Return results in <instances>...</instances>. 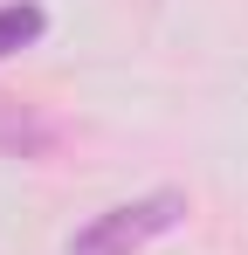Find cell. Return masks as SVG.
I'll use <instances>...</instances> for the list:
<instances>
[{
  "label": "cell",
  "mask_w": 248,
  "mask_h": 255,
  "mask_svg": "<svg viewBox=\"0 0 248 255\" xmlns=\"http://www.w3.org/2000/svg\"><path fill=\"white\" fill-rule=\"evenodd\" d=\"M179 221H186V193L159 186V193H145V200H124V207L97 214L83 235H69V255H138L145 242L172 235Z\"/></svg>",
  "instance_id": "1"
},
{
  "label": "cell",
  "mask_w": 248,
  "mask_h": 255,
  "mask_svg": "<svg viewBox=\"0 0 248 255\" xmlns=\"http://www.w3.org/2000/svg\"><path fill=\"white\" fill-rule=\"evenodd\" d=\"M48 145H55V125L0 97V152H7V159H35V152H48Z\"/></svg>",
  "instance_id": "2"
},
{
  "label": "cell",
  "mask_w": 248,
  "mask_h": 255,
  "mask_svg": "<svg viewBox=\"0 0 248 255\" xmlns=\"http://www.w3.org/2000/svg\"><path fill=\"white\" fill-rule=\"evenodd\" d=\"M41 28H48V14H41L35 0H7V7H0V55L41 42Z\"/></svg>",
  "instance_id": "3"
}]
</instances>
